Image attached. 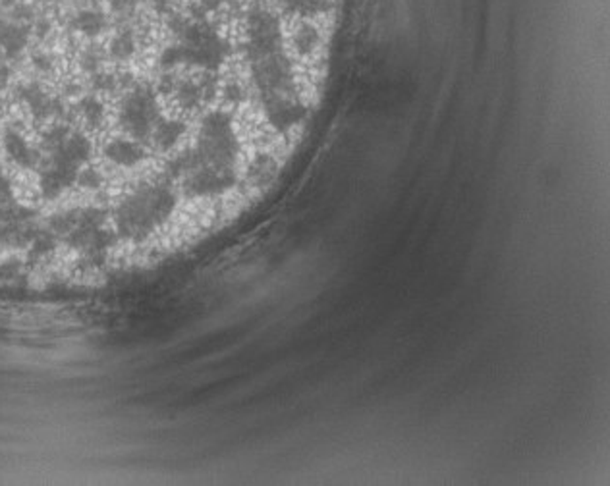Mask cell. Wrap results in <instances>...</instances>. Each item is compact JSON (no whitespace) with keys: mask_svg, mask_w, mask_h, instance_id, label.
I'll return each mask as SVG.
<instances>
[{"mask_svg":"<svg viewBox=\"0 0 610 486\" xmlns=\"http://www.w3.org/2000/svg\"><path fill=\"white\" fill-rule=\"evenodd\" d=\"M10 75V70L6 66H0V85H4Z\"/></svg>","mask_w":610,"mask_h":486,"instance_id":"obj_21","label":"cell"},{"mask_svg":"<svg viewBox=\"0 0 610 486\" xmlns=\"http://www.w3.org/2000/svg\"><path fill=\"white\" fill-rule=\"evenodd\" d=\"M34 64H35L37 68H41V70H51V68H52L51 58L43 57V54H37V57H34Z\"/></svg>","mask_w":610,"mask_h":486,"instance_id":"obj_20","label":"cell"},{"mask_svg":"<svg viewBox=\"0 0 610 486\" xmlns=\"http://www.w3.org/2000/svg\"><path fill=\"white\" fill-rule=\"evenodd\" d=\"M41 226L35 222V212L20 204L3 203L0 207V245L29 247Z\"/></svg>","mask_w":610,"mask_h":486,"instance_id":"obj_5","label":"cell"},{"mask_svg":"<svg viewBox=\"0 0 610 486\" xmlns=\"http://www.w3.org/2000/svg\"><path fill=\"white\" fill-rule=\"evenodd\" d=\"M105 157L116 166L134 168L145 158V149L141 147L136 139L116 137L105 145Z\"/></svg>","mask_w":610,"mask_h":486,"instance_id":"obj_8","label":"cell"},{"mask_svg":"<svg viewBox=\"0 0 610 486\" xmlns=\"http://www.w3.org/2000/svg\"><path fill=\"white\" fill-rule=\"evenodd\" d=\"M176 203V193L168 183H141L116 207V235L126 242L144 243L170 220Z\"/></svg>","mask_w":610,"mask_h":486,"instance_id":"obj_1","label":"cell"},{"mask_svg":"<svg viewBox=\"0 0 610 486\" xmlns=\"http://www.w3.org/2000/svg\"><path fill=\"white\" fill-rule=\"evenodd\" d=\"M186 134V124L180 122V120H172V118H165L160 116L155 127H152V145L155 149L162 150V153H167V150L174 149L180 139Z\"/></svg>","mask_w":610,"mask_h":486,"instance_id":"obj_9","label":"cell"},{"mask_svg":"<svg viewBox=\"0 0 610 486\" xmlns=\"http://www.w3.org/2000/svg\"><path fill=\"white\" fill-rule=\"evenodd\" d=\"M18 96L21 99V103L27 104L29 112L34 114L35 120H49V118H54L62 114V103L57 99V96L49 95L45 89L41 88L37 83H27V85H21L18 89Z\"/></svg>","mask_w":610,"mask_h":486,"instance_id":"obj_6","label":"cell"},{"mask_svg":"<svg viewBox=\"0 0 610 486\" xmlns=\"http://www.w3.org/2000/svg\"><path fill=\"white\" fill-rule=\"evenodd\" d=\"M136 0H111V8L114 12H132Z\"/></svg>","mask_w":610,"mask_h":486,"instance_id":"obj_18","label":"cell"},{"mask_svg":"<svg viewBox=\"0 0 610 486\" xmlns=\"http://www.w3.org/2000/svg\"><path fill=\"white\" fill-rule=\"evenodd\" d=\"M159 118L160 111L155 91L149 85H137L124 96L122 104H120L118 124L129 137L141 142V139L151 137Z\"/></svg>","mask_w":610,"mask_h":486,"instance_id":"obj_4","label":"cell"},{"mask_svg":"<svg viewBox=\"0 0 610 486\" xmlns=\"http://www.w3.org/2000/svg\"><path fill=\"white\" fill-rule=\"evenodd\" d=\"M78 112L82 114L85 124L91 127H99L105 120V106L93 95L83 96V99L78 103Z\"/></svg>","mask_w":610,"mask_h":486,"instance_id":"obj_12","label":"cell"},{"mask_svg":"<svg viewBox=\"0 0 610 486\" xmlns=\"http://www.w3.org/2000/svg\"><path fill=\"white\" fill-rule=\"evenodd\" d=\"M136 52V41L134 35L128 34V31H122V34H118L113 42H111V57L118 62H124L128 58H132Z\"/></svg>","mask_w":610,"mask_h":486,"instance_id":"obj_13","label":"cell"},{"mask_svg":"<svg viewBox=\"0 0 610 486\" xmlns=\"http://www.w3.org/2000/svg\"><path fill=\"white\" fill-rule=\"evenodd\" d=\"M93 85L97 88V91H111V89H114L116 80H114V75L97 73L93 78Z\"/></svg>","mask_w":610,"mask_h":486,"instance_id":"obj_17","label":"cell"},{"mask_svg":"<svg viewBox=\"0 0 610 486\" xmlns=\"http://www.w3.org/2000/svg\"><path fill=\"white\" fill-rule=\"evenodd\" d=\"M72 27L85 37H97L106 27V19L97 10H82V12L74 16Z\"/></svg>","mask_w":610,"mask_h":486,"instance_id":"obj_11","label":"cell"},{"mask_svg":"<svg viewBox=\"0 0 610 486\" xmlns=\"http://www.w3.org/2000/svg\"><path fill=\"white\" fill-rule=\"evenodd\" d=\"M12 197H14L12 183H10L3 166H0V203H10L12 201Z\"/></svg>","mask_w":610,"mask_h":486,"instance_id":"obj_16","label":"cell"},{"mask_svg":"<svg viewBox=\"0 0 610 486\" xmlns=\"http://www.w3.org/2000/svg\"><path fill=\"white\" fill-rule=\"evenodd\" d=\"M3 143H4V150L8 158L18 165L20 168H27V170H34L41 165V155L39 150L31 147L27 143V139L21 135L18 129L14 127H6L4 134H3Z\"/></svg>","mask_w":610,"mask_h":486,"instance_id":"obj_7","label":"cell"},{"mask_svg":"<svg viewBox=\"0 0 610 486\" xmlns=\"http://www.w3.org/2000/svg\"><path fill=\"white\" fill-rule=\"evenodd\" d=\"M21 274V263L12 258V261H6L0 265V278L3 280H12Z\"/></svg>","mask_w":610,"mask_h":486,"instance_id":"obj_15","label":"cell"},{"mask_svg":"<svg viewBox=\"0 0 610 486\" xmlns=\"http://www.w3.org/2000/svg\"><path fill=\"white\" fill-rule=\"evenodd\" d=\"M47 228L80 255L83 266H103L116 243V234L106 228V212L97 207L70 209L51 216Z\"/></svg>","mask_w":610,"mask_h":486,"instance_id":"obj_3","label":"cell"},{"mask_svg":"<svg viewBox=\"0 0 610 486\" xmlns=\"http://www.w3.org/2000/svg\"><path fill=\"white\" fill-rule=\"evenodd\" d=\"M27 41L29 31L24 26L10 24V21L0 24V49L4 50L6 58H18L24 52Z\"/></svg>","mask_w":610,"mask_h":486,"instance_id":"obj_10","label":"cell"},{"mask_svg":"<svg viewBox=\"0 0 610 486\" xmlns=\"http://www.w3.org/2000/svg\"><path fill=\"white\" fill-rule=\"evenodd\" d=\"M43 149L49 153V158L39 174L41 196L57 199L78 181L80 170L91 158V143L68 126L54 124L43 135Z\"/></svg>","mask_w":610,"mask_h":486,"instance_id":"obj_2","label":"cell"},{"mask_svg":"<svg viewBox=\"0 0 610 486\" xmlns=\"http://www.w3.org/2000/svg\"><path fill=\"white\" fill-rule=\"evenodd\" d=\"M78 186L85 188V189H97V188H101V183H103V176L97 172L95 168H82L80 170V174H78Z\"/></svg>","mask_w":610,"mask_h":486,"instance_id":"obj_14","label":"cell"},{"mask_svg":"<svg viewBox=\"0 0 610 486\" xmlns=\"http://www.w3.org/2000/svg\"><path fill=\"white\" fill-rule=\"evenodd\" d=\"M83 68L87 72H95L97 68H99V57H97V54H93V52H87L83 57Z\"/></svg>","mask_w":610,"mask_h":486,"instance_id":"obj_19","label":"cell"}]
</instances>
